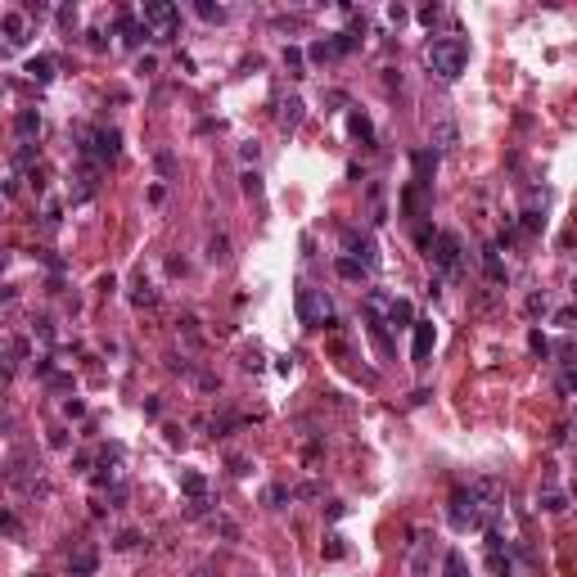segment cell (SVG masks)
I'll list each match as a JSON object with an SVG mask.
<instances>
[{"label": "cell", "mask_w": 577, "mask_h": 577, "mask_svg": "<svg viewBox=\"0 0 577 577\" xmlns=\"http://www.w3.org/2000/svg\"><path fill=\"white\" fill-rule=\"evenodd\" d=\"M45 226H50V230L59 226V203H55V199H50V203H45Z\"/></svg>", "instance_id": "8d00e7d4"}, {"label": "cell", "mask_w": 577, "mask_h": 577, "mask_svg": "<svg viewBox=\"0 0 577 577\" xmlns=\"http://www.w3.org/2000/svg\"><path fill=\"white\" fill-rule=\"evenodd\" d=\"M555 325H559V329L573 325V307H559V312H555Z\"/></svg>", "instance_id": "e575fe53"}, {"label": "cell", "mask_w": 577, "mask_h": 577, "mask_svg": "<svg viewBox=\"0 0 577 577\" xmlns=\"http://www.w3.org/2000/svg\"><path fill=\"white\" fill-rule=\"evenodd\" d=\"M487 573H492V577H510V573H514L510 555H501V550H487Z\"/></svg>", "instance_id": "ffe728a7"}, {"label": "cell", "mask_w": 577, "mask_h": 577, "mask_svg": "<svg viewBox=\"0 0 577 577\" xmlns=\"http://www.w3.org/2000/svg\"><path fill=\"white\" fill-rule=\"evenodd\" d=\"M483 271H487V280H492V285H505V262H501V248H496V244H487V248H483Z\"/></svg>", "instance_id": "9c48e42d"}, {"label": "cell", "mask_w": 577, "mask_h": 577, "mask_svg": "<svg viewBox=\"0 0 577 577\" xmlns=\"http://www.w3.org/2000/svg\"><path fill=\"white\" fill-rule=\"evenodd\" d=\"M343 248H348L352 262H361L365 271H375L379 266V248H375V239L370 235H361V230H343Z\"/></svg>", "instance_id": "5b68a950"}, {"label": "cell", "mask_w": 577, "mask_h": 577, "mask_svg": "<svg viewBox=\"0 0 577 577\" xmlns=\"http://www.w3.org/2000/svg\"><path fill=\"white\" fill-rule=\"evenodd\" d=\"M546 307H550L546 293H532V298H527V316H546Z\"/></svg>", "instance_id": "f1b7e54d"}, {"label": "cell", "mask_w": 577, "mask_h": 577, "mask_svg": "<svg viewBox=\"0 0 577 577\" xmlns=\"http://www.w3.org/2000/svg\"><path fill=\"white\" fill-rule=\"evenodd\" d=\"M302 100H298V95H289V100L285 104H280V127H285V131H298V122H302Z\"/></svg>", "instance_id": "4fadbf2b"}, {"label": "cell", "mask_w": 577, "mask_h": 577, "mask_svg": "<svg viewBox=\"0 0 577 577\" xmlns=\"http://www.w3.org/2000/svg\"><path fill=\"white\" fill-rule=\"evenodd\" d=\"M348 131H352L361 144H375V127H370V118H365L361 108H352V113H348Z\"/></svg>", "instance_id": "5bb4252c"}, {"label": "cell", "mask_w": 577, "mask_h": 577, "mask_svg": "<svg viewBox=\"0 0 577 577\" xmlns=\"http://www.w3.org/2000/svg\"><path fill=\"white\" fill-rule=\"evenodd\" d=\"M285 68L293 72V77H302V50L298 45H285Z\"/></svg>", "instance_id": "cb8c5ba5"}, {"label": "cell", "mask_w": 577, "mask_h": 577, "mask_svg": "<svg viewBox=\"0 0 577 577\" xmlns=\"http://www.w3.org/2000/svg\"><path fill=\"white\" fill-rule=\"evenodd\" d=\"M72 573H95V555H91V550H86V555H77V559H72Z\"/></svg>", "instance_id": "1f68e13d"}, {"label": "cell", "mask_w": 577, "mask_h": 577, "mask_svg": "<svg viewBox=\"0 0 577 577\" xmlns=\"http://www.w3.org/2000/svg\"><path fill=\"white\" fill-rule=\"evenodd\" d=\"M14 131H18V140H36L41 136V113H36V108H23L14 118Z\"/></svg>", "instance_id": "8fae6325"}, {"label": "cell", "mask_w": 577, "mask_h": 577, "mask_svg": "<svg viewBox=\"0 0 577 577\" xmlns=\"http://www.w3.org/2000/svg\"><path fill=\"white\" fill-rule=\"evenodd\" d=\"M181 487H185V496L203 501V492H207V478H203V474H194V469H185V474H181Z\"/></svg>", "instance_id": "e0dca14e"}, {"label": "cell", "mask_w": 577, "mask_h": 577, "mask_svg": "<svg viewBox=\"0 0 577 577\" xmlns=\"http://www.w3.org/2000/svg\"><path fill=\"white\" fill-rule=\"evenodd\" d=\"M136 542H140V532H122V537H118V550H131Z\"/></svg>", "instance_id": "f35d334b"}, {"label": "cell", "mask_w": 577, "mask_h": 577, "mask_svg": "<svg viewBox=\"0 0 577 577\" xmlns=\"http://www.w3.org/2000/svg\"><path fill=\"white\" fill-rule=\"evenodd\" d=\"M32 158H36V144H32V140H18V149H14V163H18V167H28Z\"/></svg>", "instance_id": "4316f807"}, {"label": "cell", "mask_w": 577, "mask_h": 577, "mask_svg": "<svg viewBox=\"0 0 577 577\" xmlns=\"http://www.w3.org/2000/svg\"><path fill=\"white\" fill-rule=\"evenodd\" d=\"M248 469H253L248 460H230V474H235V478H248Z\"/></svg>", "instance_id": "74e56055"}, {"label": "cell", "mask_w": 577, "mask_h": 577, "mask_svg": "<svg viewBox=\"0 0 577 577\" xmlns=\"http://www.w3.org/2000/svg\"><path fill=\"white\" fill-rule=\"evenodd\" d=\"M144 36H149V28H144V23H136L131 14H122V45H127V50H140Z\"/></svg>", "instance_id": "30bf717a"}, {"label": "cell", "mask_w": 577, "mask_h": 577, "mask_svg": "<svg viewBox=\"0 0 577 577\" xmlns=\"http://www.w3.org/2000/svg\"><path fill=\"white\" fill-rule=\"evenodd\" d=\"M415 338H411V361L415 365H428V357H433V343H438V329L433 321H415Z\"/></svg>", "instance_id": "8992f818"}, {"label": "cell", "mask_w": 577, "mask_h": 577, "mask_svg": "<svg viewBox=\"0 0 577 577\" xmlns=\"http://www.w3.org/2000/svg\"><path fill=\"white\" fill-rule=\"evenodd\" d=\"M527 348H532L537 357H550V343H546V334H542V329H532V334H527Z\"/></svg>", "instance_id": "83f0119b"}, {"label": "cell", "mask_w": 577, "mask_h": 577, "mask_svg": "<svg viewBox=\"0 0 577 577\" xmlns=\"http://www.w3.org/2000/svg\"><path fill=\"white\" fill-rule=\"evenodd\" d=\"M0 32H5L9 45H23L28 41V18H23L18 9H9V14H0Z\"/></svg>", "instance_id": "52a82bcc"}, {"label": "cell", "mask_w": 577, "mask_h": 577, "mask_svg": "<svg viewBox=\"0 0 577 577\" xmlns=\"http://www.w3.org/2000/svg\"><path fill=\"white\" fill-rule=\"evenodd\" d=\"M334 271H338L343 280H361V275H370V271H365V266H361V262H352V257H348V253H338V262H334Z\"/></svg>", "instance_id": "d6986e66"}, {"label": "cell", "mask_w": 577, "mask_h": 577, "mask_svg": "<svg viewBox=\"0 0 577 577\" xmlns=\"http://www.w3.org/2000/svg\"><path fill=\"white\" fill-rule=\"evenodd\" d=\"M140 23L149 28V36H158V41H176L181 36V9L167 5V0H144Z\"/></svg>", "instance_id": "3957f363"}, {"label": "cell", "mask_w": 577, "mask_h": 577, "mask_svg": "<svg viewBox=\"0 0 577 577\" xmlns=\"http://www.w3.org/2000/svg\"><path fill=\"white\" fill-rule=\"evenodd\" d=\"M307 59H312V64H334V59H338V50H334V41L325 36V41H312V50H307Z\"/></svg>", "instance_id": "2e32d148"}, {"label": "cell", "mask_w": 577, "mask_h": 577, "mask_svg": "<svg viewBox=\"0 0 577 577\" xmlns=\"http://www.w3.org/2000/svg\"><path fill=\"white\" fill-rule=\"evenodd\" d=\"M0 532H5V537H18V532H23V523L14 519V514H0Z\"/></svg>", "instance_id": "f546056e"}, {"label": "cell", "mask_w": 577, "mask_h": 577, "mask_svg": "<svg viewBox=\"0 0 577 577\" xmlns=\"http://www.w3.org/2000/svg\"><path fill=\"white\" fill-rule=\"evenodd\" d=\"M199 18H207V23H226V5H212V0H199Z\"/></svg>", "instance_id": "603a6c76"}, {"label": "cell", "mask_w": 577, "mask_h": 577, "mask_svg": "<svg viewBox=\"0 0 577 577\" xmlns=\"http://www.w3.org/2000/svg\"><path fill=\"white\" fill-rule=\"evenodd\" d=\"M542 510L546 514H564V510H569V496H564L559 487H546V492H542Z\"/></svg>", "instance_id": "ac0fdd59"}, {"label": "cell", "mask_w": 577, "mask_h": 577, "mask_svg": "<svg viewBox=\"0 0 577 577\" xmlns=\"http://www.w3.org/2000/svg\"><path fill=\"white\" fill-rule=\"evenodd\" d=\"M428 257H433L438 271L460 275V266H464V257H460V235H456V230H442V235H433V244H428Z\"/></svg>", "instance_id": "277c9868"}, {"label": "cell", "mask_w": 577, "mask_h": 577, "mask_svg": "<svg viewBox=\"0 0 577 577\" xmlns=\"http://www.w3.org/2000/svg\"><path fill=\"white\" fill-rule=\"evenodd\" d=\"M411 163H415V176H411V181H420V185H433L438 154H433V149H415V154H411Z\"/></svg>", "instance_id": "ba28073f"}, {"label": "cell", "mask_w": 577, "mask_h": 577, "mask_svg": "<svg viewBox=\"0 0 577 577\" xmlns=\"http://www.w3.org/2000/svg\"><path fill=\"white\" fill-rule=\"evenodd\" d=\"M23 72H28L32 81L45 86V81H55V59L50 55H36V59H28V68H23Z\"/></svg>", "instance_id": "7c38bea8"}, {"label": "cell", "mask_w": 577, "mask_h": 577, "mask_svg": "<svg viewBox=\"0 0 577 577\" xmlns=\"http://www.w3.org/2000/svg\"><path fill=\"white\" fill-rule=\"evenodd\" d=\"M325 555H329V559H343V537H329V546H325Z\"/></svg>", "instance_id": "d590c367"}, {"label": "cell", "mask_w": 577, "mask_h": 577, "mask_svg": "<svg viewBox=\"0 0 577 577\" xmlns=\"http://www.w3.org/2000/svg\"><path fill=\"white\" fill-rule=\"evenodd\" d=\"M230 257V239L226 235H212L207 239V262H226Z\"/></svg>", "instance_id": "44dd1931"}, {"label": "cell", "mask_w": 577, "mask_h": 577, "mask_svg": "<svg viewBox=\"0 0 577 577\" xmlns=\"http://www.w3.org/2000/svg\"><path fill=\"white\" fill-rule=\"evenodd\" d=\"M519 226L527 230V235H537V230H542V226H546V217H542V212H537V207H527V212H523V221H519Z\"/></svg>", "instance_id": "d4e9b609"}, {"label": "cell", "mask_w": 577, "mask_h": 577, "mask_svg": "<svg viewBox=\"0 0 577 577\" xmlns=\"http://www.w3.org/2000/svg\"><path fill=\"white\" fill-rule=\"evenodd\" d=\"M239 190L257 199V194H262V176H257V171H244V176H239Z\"/></svg>", "instance_id": "484cf974"}, {"label": "cell", "mask_w": 577, "mask_h": 577, "mask_svg": "<svg viewBox=\"0 0 577 577\" xmlns=\"http://www.w3.org/2000/svg\"><path fill=\"white\" fill-rule=\"evenodd\" d=\"M442 573H447V577H469V569H464V559H460V550H447V559H442Z\"/></svg>", "instance_id": "7402d4cb"}, {"label": "cell", "mask_w": 577, "mask_h": 577, "mask_svg": "<svg viewBox=\"0 0 577 577\" xmlns=\"http://www.w3.org/2000/svg\"><path fill=\"white\" fill-rule=\"evenodd\" d=\"M64 415H68V420H81V415H86V401H77V397L64 401Z\"/></svg>", "instance_id": "d6a6232c"}, {"label": "cell", "mask_w": 577, "mask_h": 577, "mask_svg": "<svg viewBox=\"0 0 577 577\" xmlns=\"http://www.w3.org/2000/svg\"><path fill=\"white\" fill-rule=\"evenodd\" d=\"M217 532H221V537H226V542H239V527H235V523H230V519H221V523H217Z\"/></svg>", "instance_id": "836d02e7"}, {"label": "cell", "mask_w": 577, "mask_h": 577, "mask_svg": "<svg viewBox=\"0 0 577 577\" xmlns=\"http://www.w3.org/2000/svg\"><path fill=\"white\" fill-rule=\"evenodd\" d=\"M257 154H262L257 144H244V149H239V158H244V163H257Z\"/></svg>", "instance_id": "ab89813d"}, {"label": "cell", "mask_w": 577, "mask_h": 577, "mask_svg": "<svg viewBox=\"0 0 577 577\" xmlns=\"http://www.w3.org/2000/svg\"><path fill=\"white\" fill-rule=\"evenodd\" d=\"M293 307H298V321H302L307 329H329V325H334V312H329L325 289L298 285V298H293Z\"/></svg>", "instance_id": "7a4b0ae2"}, {"label": "cell", "mask_w": 577, "mask_h": 577, "mask_svg": "<svg viewBox=\"0 0 577 577\" xmlns=\"http://www.w3.org/2000/svg\"><path fill=\"white\" fill-rule=\"evenodd\" d=\"M424 64H428L433 77L456 81L464 72V64H469V45H464L460 36H433V41L424 45Z\"/></svg>", "instance_id": "6da1fadb"}, {"label": "cell", "mask_w": 577, "mask_h": 577, "mask_svg": "<svg viewBox=\"0 0 577 577\" xmlns=\"http://www.w3.org/2000/svg\"><path fill=\"white\" fill-rule=\"evenodd\" d=\"M285 501H293L289 487H271V492H266V505H285Z\"/></svg>", "instance_id": "4dcf8cb0"}, {"label": "cell", "mask_w": 577, "mask_h": 577, "mask_svg": "<svg viewBox=\"0 0 577 577\" xmlns=\"http://www.w3.org/2000/svg\"><path fill=\"white\" fill-rule=\"evenodd\" d=\"M433 144H438L433 154H451V149H456V122H438V131H433Z\"/></svg>", "instance_id": "9a60e30c"}]
</instances>
